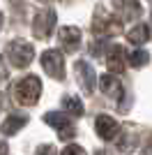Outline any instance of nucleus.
I'll return each instance as SVG.
<instances>
[{"label":"nucleus","instance_id":"9","mask_svg":"<svg viewBox=\"0 0 152 155\" xmlns=\"http://www.w3.org/2000/svg\"><path fill=\"white\" fill-rule=\"evenodd\" d=\"M99 86H101V93L108 97H113V100H120L122 97V86L120 81L115 77H111V74H104V77H99Z\"/></svg>","mask_w":152,"mask_h":155},{"label":"nucleus","instance_id":"6","mask_svg":"<svg viewBox=\"0 0 152 155\" xmlns=\"http://www.w3.org/2000/svg\"><path fill=\"white\" fill-rule=\"evenodd\" d=\"M44 120L51 125V127H55L60 132V139H69L74 137V127H71V118L65 116V114H46Z\"/></svg>","mask_w":152,"mask_h":155},{"label":"nucleus","instance_id":"11","mask_svg":"<svg viewBox=\"0 0 152 155\" xmlns=\"http://www.w3.org/2000/svg\"><path fill=\"white\" fill-rule=\"evenodd\" d=\"M25 123H28V118H25V116H16V114H14V116H7L5 123H2V134L9 137V134H14V132H19Z\"/></svg>","mask_w":152,"mask_h":155},{"label":"nucleus","instance_id":"15","mask_svg":"<svg viewBox=\"0 0 152 155\" xmlns=\"http://www.w3.org/2000/svg\"><path fill=\"white\" fill-rule=\"evenodd\" d=\"M60 155H85V150L81 146H76V143H69V146H65V150Z\"/></svg>","mask_w":152,"mask_h":155},{"label":"nucleus","instance_id":"2","mask_svg":"<svg viewBox=\"0 0 152 155\" xmlns=\"http://www.w3.org/2000/svg\"><path fill=\"white\" fill-rule=\"evenodd\" d=\"M5 53H7V58L12 60L14 67H28L32 63V58H35V46L30 42H25V39H14V42L7 44Z\"/></svg>","mask_w":152,"mask_h":155},{"label":"nucleus","instance_id":"7","mask_svg":"<svg viewBox=\"0 0 152 155\" xmlns=\"http://www.w3.org/2000/svg\"><path fill=\"white\" fill-rule=\"evenodd\" d=\"M95 127H97V134H99L101 139H115V137H118V132H120L118 120H115L113 116H106V114L97 116Z\"/></svg>","mask_w":152,"mask_h":155},{"label":"nucleus","instance_id":"14","mask_svg":"<svg viewBox=\"0 0 152 155\" xmlns=\"http://www.w3.org/2000/svg\"><path fill=\"white\" fill-rule=\"evenodd\" d=\"M147 63V51H136L129 56V65L131 67H141V65H145Z\"/></svg>","mask_w":152,"mask_h":155},{"label":"nucleus","instance_id":"3","mask_svg":"<svg viewBox=\"0 0 152 155\" xmlns=\"http://www.w3.org/2000/svg\"><path fill=\"white\" fill-rule=\"evenodd\" d=\"M42 67L49 77L62 81L65 79V60H62V53L58 49H49V51L42 53Z\"/></svg>","mask_w":152,"mask_h":155},{"label":"nucleus","instance_id":"13","mask_svg":"<svg viewBox=\"0 0 152 155\" xmlns=\"http://www.w3.org/2000/svg\"><path fill=\"white\" fill-rule=\"evenodd\" d=\"M62 107L67 109V114H71V116H83V104H81V100H78L76 95L65 97V100H62Z\"/></svg>","mask_w":152,"mask_h":155},{"label":"nucleus","instance_id":"12","mask_svg":"<svg viewBox=\"0 0 152 155\" xmlns=\"http://www.w3.org/2000/svg\"><path fill=\"white\" fill-rule=\"evenodd\" d=\"M147 37H150V30H147L145 23H141V26L131 28V30L127 32V39L131 44H143V42H147Z\"/></svg>","mask_w":152,"mask_h":155},{"label":"nucleus","instance_id":"1","mask_svg":"<svg viewBox=\"0 0 152 155\" xmlns=\"http://www.w3.org/2000/svg\"><path fill=\"white\" fill-rule=\"evenodd\" d=\"M39 93H42V81H39L35 74L23 77L19 84H16V88H14V97H16V102L25 104V107H30V104L37 102Z\"/></svg>","mask_w":152,"mask_h":155},{"label":"nucleus","instance_id":"10","mask_svg":"<svg viewBox=\"0 0 152 155\" xmlns=\"http://www.w3.org/2000/svg\"><path fill=\"white\" fill-rule=\"evenodd\" d=\"M106 65H108V72L120 74V72L125 70V49H122V46H113V49L106 53Z\"/></svg>","mask_w":152,"mask_h":155},{"label":"nucleus","instance_id":"16","mask_svg":"<svg viewBox=\"0 0 152 155\" xmlns=\"http://www.w3.org/2000/svg\"><path fill=\"white\" fill-rule=\"evenodd\" d=\"M35 155H55V148H53V143H44V146H39V148H37Z\"/></svg>","mask_w":152,"mask_h":155},{"label":"nucleus","instance_id":"8","mask_svg":"<svg viewBox=\"0 0 152 155\" xmlns=\"http://www.w3.org/2000/svg\"><path fill=\"white\" fill-rule=\"evenodd\" d=\"M60 42H62L65 51H76L78 49V44H81V30L76 26H65L62 30H60Z\"/></svg>","mask_w":152,"mask_h":155},{"label":"nucleus","instance_id":"4","mask_svg":"<svg viewBox=\"0 0 152 155\" xmlns=\"http://www.w3.org/2000/svg\"><path fill=\"white\" fill-rule=\"evenodd\" d=\"M53 26H55V12L51 7H44L32 21V32H35V37L46 39L51 35V30H53Z\"/></svg>","mask_w":152,"mask_h":155},{"label":"nucleus","instance_id":"5","mask_svg":"<svg viewBox=\"0 0 152 155\" xmlns=\"http://www.w3.org/2000/svg\"><path fill=\"white\" fill-rule=\"evenodd\" d=\"M74 72H76V79H78V84H81V88L85 93H92L95 91V70H92V65L85 63V60H76L74 65Z\"/></svg>","mask_w":152,"mask_h":155}]
</instances>
